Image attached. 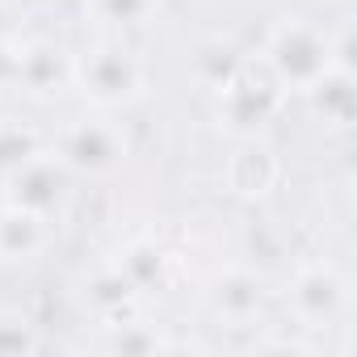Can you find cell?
<instances>
[{
  "instance_id": "obj_1",
  "label": "cell",
  "mask_w": 357,
  "mask_h": 357,
  "mask_svg": "<svg viewBox=\"0 0 357 357\" xmlns=\"http://www.w3.org/2000/svg\"><path fill=\"white\" fill-rule=\"evenodd\" d=\"M72 89L93 109L118 114V109H130L135 101H143L147 63L135 55V47L126 38L97 34V43H89L80 55H72Z\"/></svg>"
},
{
  "instance_id": "obj_2",
  "label": "cell",
  "mask_w": 357,
  "mask_h": 357,
  "mask_svg": "<svg viewBox=\"0 0 357 357\" xmlns=\"http://www.w3.org/2000/svg\"><path fill=\"white\" fill-rule=\"evenodd\" d=\"M286 105V89L261 59H240L236 72L215 89V122L231 139H257L273 126Z\"/></svg>"
},
{
  "instance_id": "obj_3",
  "label": "cell",
  "mask_w": 357,
  "mask_h": 357,
  "mask_svg": "<svg viewBox=\"0 0 357 357\" xmlns=\"http://www.w3.org/2000/svg\"><path fill=\"white\" fill-rule=\"evenodd\" d=\"M257 59L273 72V80L286 89V97L290 93L303 97L332 68V38L319 26H311L307 17H282L265 34V47Z\"/></svg>"
},
{
  "instance_id": "obj_4",
  "label": "cell",
  "mask_w": 357,
  "mask_h": 357,
  "mask_svg": "<svg viewBox=\"0 0 357 357\" xmlns=\"http://www.w3.org/2000/svg\"><path fill=\"white\" fill-rule=\"evenodd\" d=\"M51 155L59 160V168L68 176L101 181V176H114L126 164L130 143H126L122 126L105 109H97V114H84V118L63 122L59 135L51 139Z\"/></svg>"
},
{
  "instance_id": "obj_5",
  "label": "cell",
  "mask_w": 357,
  "mask_h": 357,
  "mask_svg": "<svg viewBox=\"0 0 357 357\" xmlns=\"http://www.w3.org/2000/svg\"><path fill=\"white\" fill-rule=\"evenodd\" d=\"M349 307H353V282L332 261H307L286 282V311L307 332L336 328L349 315Z\"/></svg>"
},
{
  "instance_id": "obj_6",
  "label": "cell",
  "mask_w": 357,
  "mask_h": 357,
  "mask_svg": "<svg viewBox=\"0 0 357 357\" xmlns=\"http://www.w3.org/2000/svg\"><path fill=\"white\" fill-rule=\"evenodd\" d=\"M265 294H269L265 278L244 265H227L206 282V307L227 328H252L265 311Z\"/></svg>"
},
{
  "instance_id": "obj_7",
  "label": "cell",
  "mask_w": 357,
  "mask_h": 357,
  "mask_svg": "<svg viewBox=\"0 0 357 357\" xmlns=\"http://www.w3.org/2000/svg\"><path fill=\"white\" fill-rule=\"evenodd\" d=\"M0 185H5V190H0V194H5V206H17V211L55 219V211H59L63 198H68V172L59 168V160H55L51 147H47V155H38V160L26 164L22 172L5 176Z\"/></svg>"
},
{
  "instance_id": "obj_8",
  "label": "cell",
  "mask_w": 357,
  "mask_h": 357,
  "mask_svg": "<svg viewBox=\"0 0 357 357\" xmlns=\"http://www.w3.org/2000/svg\"><path fill=\"white\" fill-rule=\"evenodd\" d=\"M278 181H282V160L265 143V135L236 139V151L223 164V185L244 202H261V198H269L278 190Z\"/></svg>"
},
{
  "instance_id": "obj_9",
  "label": "cell",
  "mask_w": 357,
  "mask_h": 357,
  "mask_svg": "<svg viewBox=\"0 0 357 357\" xmlns=\"http://www.w3.org/2000/svg\"><path fill=\"white\" fill-rule=\"evenodd\" d=\"M72 89V55L51 43V38H26L22 43V72H17V93L47 105Z\"/></svg>"
},
{
  "instance_id": "obj_10",
  "label": "cell",
  "mask_w": 357,
  "mask_h": 357,
  "mask_svg": "<svg viewBox=\"0 0 357 357\" xmlns=\"http://www.w3.org/2000/svg\"><path fill=\"white\" fill-rule=\"evenodd\" d=\"M139 286L114 265V261H105V265H97L93 273H84V282H80V303L89 307V315L93 319H101L105 328L109 324H122V319H130L135 311H139Z\"/></svg>"
},
{
  "instance_id": "obj_11",
  "label": "cell",
  "mask_w": 357,
  "mask_h": 357,
  "mask_svg": "<svg viewBox=\"0 0 357 357\" xmlns=\"http://www.w3.org/2000/svg\"><path fill=\"white\" fill-rule=\"evenodd\" d=\"M55 240V223L17 206H0V265H34L47 257Z\"/></svg>"
},
{
  "instance_id": "obj_12",
  "label": "cell",
  "mask_w": 357,
  "mask_h": 357,
  "mask_svg": "<svg viewBox=\"0 0 357 357\" xmlns=\"http://www.w3.org/2000/svg\"><path fill=\"white\" fill-rule=\"evenodd\" d=\"M303 97L311 101V109L324 122V130H336V135L353 130V122H357V72L328 68Z\"/></svg>"
},
{
  "instance_id": "obj_13",
  "label": "cell",
  "mask_w": 357,
  "mask_h": 357,
  "mask_svg": "<svg viewBox=\"0 0 357 357\" xmlns=\"http://www.w3.org/2000/svg\"><path fill=\"white\" fill-rule=\"evenodd\" d=\"M160 17V0H84V22L97 34L130 38Z\"/></svg>"
},
{
  "instance_id": "obj_14",
  "label": "cell",
  "mask_w": 357,
  "mask_h": 357,
  "mask_svg": "<svg viewBox=\"0 0 357 357\" xmlns=\"http://www.w3.org/2000/svg\"><path fill=\"white\" fill-rule=\"evenodd\" d=\"M47 147L51 139H43V130H34L30 122H0V181L47 155Z\"/></svg>"
},
{
  "instance_id": "obj_15",
  "label": "cell",
  "mask_w": 357,
  "mask_h": 357,
  "mask_svg": "<svg viewBox=\"0 0 357 357\" xmlns=\"http://www.w3.org/2000/svg\"><path fill=\"white\" fill-rule=\"evenodd\" d=\"M114 265L139 286V294H147V290L160 286V278H164V252H160L155 240H130V244L114 257Z\"/></svg>"
},
{
  "instance_id": "obj_16",
  "label": "cell",
  "mask_w": 357,
  "mask_h": 357,
  "mask_svg": "<svg viewBox=\"0 0 357 357\" xmlns=\"http://www.w3.org/2000/svg\"><path fill=\"white\" fill-rule=\"evenodd\" d=\"M109 353H164L172 349V340L155 328V324H143V319H122V324H109Z\"/></svg>"
},
{
  "instance_id": "obj_17",
  "label": "cell",
  "mask_w": 357,
  "mask_h": 357,
  "mask_svg": "<svg viewBox=\"0 0 357 357\" xmlns=\"http://www.w3.org/2000/svg\"><path fill=\"white\" fill-rule=\"evenodd\" d=\"M38 349V332L30 324V315L0 307V357H26Z\"/></svg>"
},
{
  "instance_id": "obj_18",
  "label": "cell",
  "mask_w": 357,
  "mask_h": 357,
  "mask_svg": "<svg viewBox=\"0 0 357 357\" xmlns=\"http://www.w3.org/2000/svg\"><path fill=\"white\" fill-rule=\"evenodd\" d=\"M22 34L0 43V97L5 93H17V72H22Z\"/></svg>"
},
{
  "instance_id": "obj_19",
  "label": "cell",
  "mask_w": 357,
  "mask_h": 357,
  "mask_svg": "<svg viewBox=\"0 0 357 357\" xmlns=\"http://www.w3.org/2000/svg\"><path fill=\"white\" fill-rule=\"evenodd\" d=\"M22 34V13H17V5L13 0H0V43H9V38H17Z\"/></svg>"
}]
</instances>
